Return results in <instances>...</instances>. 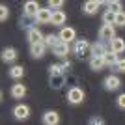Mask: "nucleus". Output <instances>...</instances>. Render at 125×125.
Wrapping results in <instances>:
<instances>
[{
    "instance_id": "nucleus-1",
    "label": "nucleus",
    "mask_w": 125,
    "mask_h": 125,
    "mask_svg": "<svg viewBox=\"0 0 125 125\" xmlns=\"http://www.w3.org/2000/svg\"><path fill=\"white\" fill-rule=\"evenodd\" d=\"M73 52L77 54V58H86L92 52V45H90L86 39H78V41H75V45H73Z\"/></svg>"
},
{
    "instance_id": "nucleus-2",
    "label": "nucleus",
    "mask_w": 125,
    "mask_h": 125,
    "mask_svg": "<svg viewBox=\"0 0 125 125\" xmlns=\"http://www.w3.org/2000/svg\"><path fill=\"white\" fill-rule=\"evenodd\" d=\"M67 101L71 104H80L84 101V92L78 86H73V88L67 92Z\"/></svg>"
},
{
    "instance_id": "nucleus-3",
    "label": "nucleus",
    "mask_w": 125,
    "mask_h": 125,
    "mask_svg": "<svg viewBox=\"0 0 125 125\" xmlns=\"http://www.w3.org/2000/svg\"><path fill=\"white\" fill-rule=\"evenodd\" d=\"M99 37L103 39V41H112L116 37V28L114 24H103L99 28Z\"/></svg>"
},
{
    "instance_id": "nucleus-4",
    "label": "nucleus",
    "mask_w": 125,
    "mask_h": 125,
    "mask_svg": "<svg viewBox=\"0 0 125 125\" xmlns=\"http://www.w3.org/2000/svg\"><path fill=\"white\" fill-rule=\"evenodd\" d=\"M52 13H54V11H51L49 8H41L36 15V21L41 22V24H51L52 22Z\"/></svg>"
},
{
    "instance_id": "nucleus-5",
    "label": "nucleus",
    "mask_w": 125,
    "mask_h": 125,
    "mask_svg": "<svg viewBox=\"0 0 125 125\" xmlns=\"http://www.w3.org/2000/svg\"><path fill=\"white\" fill-rule=\"evenodd\" d=\"M58 37H60V41H63V43H71L75 37H77V32H75V28H71V26H65V28L60 30Z\"/></svg>"
},
{
    "instance_id": "nucleus-6",
    "label": "nucleus",
    "mask_w": 125,
    "mask_h": 125,
    "mask_svg": "<svg viewBox=\"0 0 125 125\" xmlns=\"http://www.w3.org/2000/svg\"><path fill=\"white\" fill-rule=\"evenodd\" d=\"M65 84V75H49V86L52 90H62Z\"/></svg>"
},
{
    "instance_id": "nucleus-7",
    "label": "nucleus",
    "mask_w": 125,
    "mask_h": 125,
    "mask_svg": "<svg viewBox=\"0 0 125 125\" xmlns=\"http://www.w3.org/2000/svg\"><path fill=\"white\" fill-rule=\"evenodd\" d=\"M39 10H41V8H39V4H37L36 0H28L24 4V17H34V19H36Z\"/></svg>"
},
{
    "instance_id": "nucleus-8",
    "label": "nucleus",
    "mask_w": 125,
    "mask_h": 125,
    "mask_svg": "<svg viewBox=\"0 0 125 125\" xmlns=\"http://www.w3.org/2000/svg\"><path fill=\"white\" fill-rule=\"evenodd\" d=\"M43 39H45V36H43L41 32L37 30L36 26H32L30 30H28V41H30V45H36V43H43Z\"/></svg>"
},
{
    "instance_id": "nucleus-9",
    "label": "nucleus",
    "mask_w": 125,
    "mask_h": 125,
    "mask_svg": "<svg viewBox=\"0 0 125 125\" xmlns=\"http://www.w3.org/2000/svg\"><path fill=\"white\" fill-rule=\"evenodd\" d=\"M120 86H121L120 77H116V75H108V77L104 78V88H106V90H110V92L118 90Z\"/></svg>"
},
{
    "instance_id": "nucleus-10",
    "label": "nucleus",
    "mask_w": 125,
    "mask_h": 125,
    "mask_svg": "<svg viewBox=\"0 0 125 125\" xmlns=\"http://www.w3.org/2000/svg\"><path fill=\"white\" fill-rule=\"evenodd\" d=\"M28 116H30V108L26 104H17L13 108V118L15 120H26Z\"/></svg>"
},
{
    "instance_id": "nucleus-11",
    "label": "nucleus",
    "mask_w": 125,
    "mask_h": 125,
    "mask_svg": "<svg viewBox=\"0 0 125 125\" xmlns=\"http://www.w3.org/2000/svg\"><path fill=\"white\" fill-rule=\"evenodd\" d=\"M10 94H11L13 99H22V97L26 95V86H24V84H21V82H15L13 86H11Z\"/></svg>"
},
{
    "instance_id": "nucleus-12",
    "label": "nucleus",
    "mask_w": 125,
    "mask_h": 125,
    "mask_svg": "<svg viewBox=\"0 0 125 125\" xmlns=\"http://www.w3.org/2000/svg\"><path fill=\"white\" fill-rule=\"evenodd\" d=\"M60 123V116L54 110H49L43 114V125H58Z\"/></svg>"
},
{
    "instance_id": "nucleus-13",
    "label": "nucleus",
    "mask_w": 125,
    "mask_h": 125,
    "mask_svg": "<svg viewBox=\"0 0 125 125\" xmlns=\"http://www.w3.org/2000/svg\"><path fill=\"white\" fill-rule=\"evenodd\" d=\"M101 8V2L99 0H88L86 4L82 6L84 13H88V15H94V13H97V10Z\"/></svg>"
},
{
    "instance_id": "nucleus-14",
    "label": "nucleus",
    "mask_w": 125,
    "mask_h": 125,
    "mask_svg": "<svg viewBox=\"0 0 125 125\" xmlns=\"http://www.w3.org/2000/svg\"><path fill=\"white\" fill-rule=\"evenodd\" d=\"M67 52H69V43H63V41H60L56 47L52 49V54H56L58 58H65Z\"/></svg>"
},
{
    "instance_id": "nucleus-15",
    "label": "nucleus",
    "mask_w": 125,
    "mask_h": 125,
    "mask_svg": "<svg viewBox=\"0 0 125 125\" xmlns=\"http://www.w3.org/2000/svg\"><path fill=\"white\" fill-rule=\"evenodd\" d=\"M108 51H110V49H106V45H104L103 41L94 43V45H92V56H101V58H103Z\"/></svg>"
},
{
    "instance_id": "nucleus-16",
    "label": "nucleus",
    "mask_w": 125,
    "mask_h": 125,
    "mask_svg": "<svg viewBox=\"0 0 125 125\" xmlns=\"http://www.w3.org/2000/svg\"><path fill=\"white\" fill-rule=\"evenodd\" d=\"M110 51L116 52V54H120V52L125 51V41L121 37H114L112 41H110Z\"/></svg>"
},
{
    "instance_id": "nucleus-17",
    "label": "nucleus",
    "mask_w": 125,
    "mask_h": 125,
    "mask_svg": "<svg viewBox=\"0 0 125 125\" xmlns=\"http://www.w3.org/2000/svg\"><path fill=\"white\" fill-rule=\"evenodd\" d=\"M17 56H19V54H17V51L15 49H4V51H2V60H4L6 63H11V62H15L17 60Z\"/></svg>"
},
{
    "instance_id": "nucleus-18",
    "label": "nucleus",
    "mask_w": 125,
    "mask_h": 125,
    "mask_svg": "<svg viewBox=\"0 0 125 125\" xmlns=\"http://www.w3.org/2000/svg\"><path fill=\"white\" fill-rule=\"evenodd\" d=\"M45 49H47V45L45 43H36V45H32L30 47V52L34 58H41L43 54H45Z\"/></svg>"
},
{
    "instance_id": "nucleus-19",
    "label": "nucleus",
    "mask_w": 125,
    "mask_h": 125,
    "mask_svg": "<svg viewBox=\"0 0 125 125\" xmlns=\"http://www.w3.org/2000/svg\"><path fill=\"white\" fill-rule=\"evenodd\" d=\"M104 65H106V63H104V60L101 56H92L90 58V67L94 69V71H101Z\"/></svg>"
},
{
    "instance_id": "nucleus-20",
    "label": "nucleus",
    "mask_w": 125,
    "mask_h": 125,
    "mask_svg": "<svg viewBox=\"0 0 125 125\" xmlns=\"http://www.w3.org/2000/svg\"><path fill=\"white\" fill-rule=\"evenodd\" d=\"M10 77L13 78V80L22 78L24 77V67H22V65H13V67H10Z\"/></svg>"
},
{
    "instance_id": "nucleus-21",
    "label": "nucleus",
    "mask_w": 125,
    "mask_h": 125,
    "mask_svg": "<svg viewBox=\"0 0 125 125\" xmlns=\"http://www.w3.org/2000/svg\"><path fill=\"white\" fill-rule=\"evenodd\" d=\"M63 22H65V13H63L62 10H58L52 13V24L54 26H62Z\"/></svg>"
},
{
    "instance_id": "nucleus-22",
    "label": "nucleus",
    "mask_w": 125,
    "mask_h": 125,
    "mask_svg": "<svg viewBox=\"0 0 125 125\" xmlns=\"http://www.w3.org/2000/svg\"><path fill=\"white\" fill-rule=\"evenodd\" d=\"M103 60H104V63H106V65H112V67H114V65H116V62H118L120 58H118V54H116V52L108 51V52H106V54L103 56Z\"/></svg>"
},
{
    "instance_id": "nucleus-23",
    "label": "nucleus",
    "mask_w": 125,
    "mask_h": 125,
    "mask_svg": "<svg viewBox=\"0 0 125 125\" xmlns=\"http://www.w3.org/2000/svg\"><path fill=\"white\" fill-rule=\"evenodd\" d=\"M43 43L47 45V47H51V49H54L60 43V37L58 36H54V34H49V36H45V39H43Z\"/></svg>"
},
{
    "instance_id": "nucleus-24",
    "label": "nucleus",
    "mask_w": 125,
    "mask_h": 125,
    "mask_svg": "<svg viewBox=\"0 0 125 125\" xmlns=\"http://www.w3.org/2000/svg\"><path fill=\"white\" fill-rule=\"evenodd\" d=\"M106 6H108V11H112V13H120V11H123V10H121V2H120V0H108Z\"/></svg>"
},
{
    "instance_id": "nucleus-25",
    "label": "nucleus",
    "mask_w": 125,
    "mask_h": 125,
    "mask_svg": "<svg viewBox=\"0 0 125 125\" xmlns=\"http://www.w3.org/2000/svg\"><path fill=\"white\" fill-rule=\"evenodd\" d=\"M49 75H63L62 63H52V65H49Z\"/></svg>"
},
{
    "instance_id": "nucleus-26",
    "label": "nucleus",
    "mask_w": 125,
    "mask_h": 125,
    "mask_svg": "<svg viewBox=\"0 0 125 125\" xmlns=\"http://www.w3.org/2000/svg\"><path fill=\"white\" fill-rule=\"evenodd\" d=\"M114 19H116V13H112V11H104V15H103V22H104V24H114Z\"/></svg>"
},
{
    "instance_id": "nucleus-27",
    "label": "nucleus",
    "mask_w": 125,
    "mask_h": 125,
    "mask_svg": "<svg viewBox=\"0 0 125 125\" xmlns=\"http://www.w3.org/2000/svg\"><path fill=\"white\" fill-rule=\"evenodd\" d=\"M114 24H116V26H125V11H120V13H116Z\"/></svg>"
},
{
    "instance_id": "nucleus-28",
    "label": "nucleus",
    "mask_w": 125,
    "mask_h": 125,
    "mask_svg": "<svg viewBox=\"0 0 125 125\" xmlns=\"http://www.w3.org/2000/svg\"><path fill=\"white\" fill-rule=\"evenodd\" d=\"M8 17H10V10H8V6H0V21L2 22H6L8 21Z\"/></svg>"
},
{
    "instance_id": "nucleus-29",
    "label": "nucleus",
    "mask_w": 125,
    "mask_h": 125,
    "mask_svg": "<svg viewBox=\"0 0 125 125\" xmlns=\"http://www.w3.org/2000/svg\"><path fill=\"white\" fill-rule=\"evenodd\" d=\"M112 69H116V71H121V73H125V58H120L118 62H116V65Z\"/></svg>"
},
{
    "instance_id": "nucleus-30",
    "label": "nucleus",
    "mask_w": 125,
    "mask_h": 125,
    "mask_svg": "<svg viewBox=\"0 0 125 125\" xmlns=\"http://www.w3.org/2000/svg\"><path fill=\"white\" fill-rule=\"evenodd\" d=\"M88 125H104V120L99 118V116H94V118H90Z\"/></svg>"
},
{
    "instance_id": "nucleus-31",
    "label": "nucleus",
    "mask_w": 125,
    "mask_h": 125,
    "mask_svg": "<svg viewBox=\"0 0 125 125\" xmlns=\"http://www.w3.org/2000/svg\"><path fill=\"white\" fill-rule=\"evenodd\" d=\"M62 6H63V0H49V8H56V11Z\"/></svg>"
},
{
    "instance_id": "nucleus-32",
    "label": "nucleus",
    "mask_w": 125,
    "mask_h": 125,
    "mask_svg": "<svg viewBox=\"0 0 125 125\" xmlns=\"http://www.w3.org/2000/svg\"><path fill=\"white\" fill-rule=\"evenodd\" d=\"M118 106L125 110V94H121L120 97H118Z\"/></svg>"
},
{
    "instance_id": "nucleus-33",
    "label": "nucleus",
    "mask_w": 125,
    "mask_h": 125,
    "mask_svg": "<svg viewBox=\"0 0 125 125\" xmlns=\"http://www.w3.org/2000/svg\"><path fill=\"white\" fill-rule=\"evenodd\" d=\"M62 69H63V73H65V71L69 73V69H71V62H67V60H65V62L62 63Z\"/></svg>"
}]
</instances>
